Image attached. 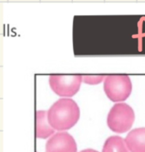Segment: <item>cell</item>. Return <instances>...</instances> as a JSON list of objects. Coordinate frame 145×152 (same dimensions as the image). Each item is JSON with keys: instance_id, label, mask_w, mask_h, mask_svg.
<instances>
[{"instance_id": "cell-1", "label": "cell", "mask_w": 145, "mask_h": 152, "mask_svg": "<svg viewBox=\"0 0 145 152\" xmlns=\"http://www.w3.org/2000/svg\"><path fill=\"white\" fill-rule=\"evenodd\" d=\"M80 118L77 104L69 98L58 99L48 110V119L55 130L66 131L74 127Z\"/></svg>"}, {"instance_id": "cell-2", "label": "cell", "mask_w": 145, "mask_h": 152, "mask_svg": "<svg viewBox=\"0 0 145 152\" xmlns=\"http://www.w3.org/2000/svg\"><path fill=\"white\" fill-rule=\"evenodd\" d=\"M135 121L133 109L126 103H117L112 106L107 116L109 128L117 134H123L132 128Z\"/></svg>"}, {"instance_id": "cell-3", "label": "cell", "mask_w": 145, "mask_h": 152, "mask_svg": "<svg viewBox=\"0 0 145 152\" xmlns=\"http://www.w3.org/2000/svg\"><path fill=\"white\" fill-rule=\"evenodd\" d=\"M103 90L111 101L121 102L130 96L133 84L130 77L127 75H110L105 77Z\"/></svg>"}, {"instance_id": "cell-4", "label": "cell", "mask_w": 145, "mask_h": 152, "mask_svg": "<svg viewBox=\"0 0 145 152\" xmlns=\"http://www.w3.org/2000/svg\"><path fill=\"white\" fill-rule=\"evenodd\" d=\"M82 76L52 75L48 78L51 89L60 97H71L80 89Z\"/></svg>"}, {"instance_id": "cell-5", "label": "cell", "mask_w": 145, "mask_h": 152, "mask_svg": "<svg viewBox=\"0 0 145 152\" xmlns=\"http://www.w3.org/2000/svg\"><path fill=\"white\" fill-rule=\"evenodd\" d=\"M76 140L67 132H59L51 136L45 145V152H77Z\"/></svg>"}, {"instance_id": "cell-6", "label": "cell", "mask_w": 145, "mask_h": 152, "mask_svg": "<svg viewBox=\"0 0 145 152\" xmlns=\"http://www.w3.org/2000/svg\"><path fill=\"white\" fill-rule=\"evenodd\" d=\"M125 142L130 152H145V128H138L127 134Z\"/></svg>"}, {"instance_id": "cell-7", "label": "cell", "mask_w": 145, "mask_h": 152, "mask_svg": "<svg viewBox=\"0 0 145 152\" xmlns=\"http://www.w3.org/2000/svg\"><path fill=\"white\" fill-rule=\"evenodd\" d=\"M55 129L51 127L48 119V111L37 110L36 112V136L37 139H47L54 135Z\"/></svg>"}, {"instance_id": "cell-8", "label": "cell", "mask_w": 145, "mask_h": 152, "mask_svg": "<svg viewBox=\"0 0 145 152\" xmlns=\"http://www.w3.org/2000/svg\"><path fill=\"white\" fill-rule=\"evenodd\" d=\"M103 152H130L125 140L120 136H110L105 140L103 146Z\"/></svg>"}, {"instance_id": "cell-9", "label": "cell", "mask_w": 145, "mask_h": 152, "mask_svg": "<svg viewBox=\"0 0 145 152\" xmlns=\"http://www.w3.org/2000/svg\"><path fill=\"white\" fill-rule=\"evenodd\" d=\"M105 79L104 76H82V82L89 85H96Z\"/></svg>"}, {"instance_id": "cell-10", "label": "cell", "mask_w": 145, "mask_h": 152, "mask_svg": "<svg viewBox=\"0 0 145 152\" xmlns=\"http://www.w3.org/2000/svg\"><path fill=\"white\" fill-rule=\"evenodd\" d=\"M80 152H98L95 151V150H93V149H86V150H83V151H82Z\"/></svg>"}]
</instances>
